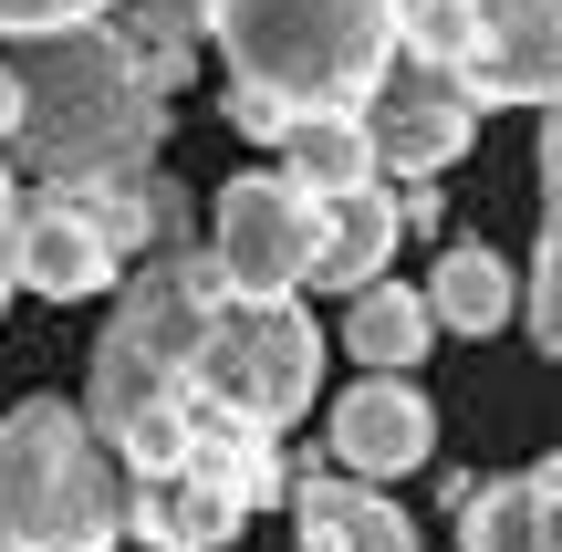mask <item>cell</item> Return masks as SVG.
Here are the masks:
<instances>
[{
    "mask_svg": "<svg viewBox=\"0 0 562 552\" xmlns=\"http://www.w3.org/2000/svg\"><path fill=\"white\" fill-rule=\"evenodd\" d=\"M11 229H21V209H11V167H0V303H11Z\"/></svg>",
    "mask_w": 562,
    "mask_h": 552,
    "instance_id": "obj_24",
    "label": "cell"
},
{
    "mask_svg": "<svg viewBox=\"0 0 562 552\" xmlns=\"http://www.w3.org/2000/svg\"><path fill=\"white\" fill-rule=\"evenodd\" d=\"M531 345L562 365V104L542 115V271H531Z\"/></svg>",
    "mask_w": 562,
    "mask_h": 552,
    "instance_id": "obj_18",
    "label": "cell"
},
{
    "mask_svg": "<svg viewBox=\"0 0 562 552\" xmlns=\"http://www.w3.org/2000/svg\"><path fill=\"white\" fill-rule=\"evenodd\" d=\"M459 552H552L542 491H531V480H480V491L459 500Z\"/></svg>",
    "mask_w": 562,
    "mask_h": 552,
    "instance_id": "obj_19",
    "label": "cell"
},
{
    "mask_svg": "<svg viewBox=\"0 0 562 552\" xmlns=\"http://www.w3.org/2000/svg\"><path fill=\"white\" fill-rule=\"evenodd\" d=\"M313 375H323V334H313L302 303H229L220 324L199 334L188 396L209 407V428L281 438L302 407H313Z\"/></svg>",
    "mask_w": 562,
    "mask_h": 552,
    "instance_id": "obj_5",
    "label": "cell"
},
{
    "mask_svg": "<svg viewBox=\"0 0 562 552\" xmlns=\"http://www.w3.org/2000/svg\"><path fill=\"white\" fill-rule=\"evenodd\" d=\"M104 32H115V53L136 63L157 94H178V83L199 74V42L220 32V0H125Z\"/></svg>",
    "mask_w": 562,
    "mask_h": 552,
    "instance_id": "obj_13",
    "label": "cell"
},
{
    "mask_svg": "<svg viewBox=\"0 0 562 552\" xmlns=\"http://www.w3.org/2000/svg\"><path fill=\"white\" fill-rule=\"evenodd\" d=\"M21 74V157L42 188H94V178H146L167 136V94L115 53V32H53L11 53Z\"/></svg>",
    "mask_w": 562,
    "mask_h": 552,
    "instance_id": "obj_1",
    "label": "cell"
},
{
    "mask_svg": "<svg viewBox=\"0 0 562 552\" xmlns=\"http://www.w3.org/2000/svg\"><path fill=\"white\" fill-rule=\"evenodd\" d=\"M427 345H438V313H427V292L375 282V292H355V303H344V354H355L364 375H406Z\"/></svg>",
    "mask_w": 562,
    "mask_h": 552,
    "instance_id": "obj_17",
    "label": "cell"
},
{
    "mask_svg": "<svg viewBox=\"0 0 562 552\" xmlns=\"http://www.w3.org/2000/svg\"><path fill=\"white\" fill-rule=\"evenodd\" d=\"M220 63L281 115H364L406 63V0H220Z\"/></svg>",
    "mask_w": 562,
    "mask_h": 552,
    "instance_id": "obj_2",
    "label": "cell"
},
{
    "mask_svg": "<svg viewBox=\"0 0 562 552\" xmlns=\"http://www.w3.org/2000/svg\"><path fill=\"white\" fill-rule=\"evenodd\" d=\"M292 532H302V552H417V521L375 480H344V470L292 480Z\"/></svg>",
    "mask_w": 562,
    "mask_h": 552,
    "instance_id": "obj_12",
    "label": "cell"
},
{
    "mask_svg": "<svg viewBox=\"0 0 562 552\" xmlns=\"http://www.w3.org/2000/svg\"><path fill=\"white\" fill-rule=\"evenodd\" d=\"M0 146H21V74L0 63Z\"/></svg>",
    "mask_w": 562,
    "mask_h": 552,
    "instance_id": "obj_25",
    "label": "cell"
},
{
    "mask_svg": "<svg viewBox=\"0 0 562 552\" xmlns=\"http://www.w3.org/2000/svg\"><path fill=\"white\" fill-rule=\"evenodd\" d=\"M531 491H542V532H552V552H562V449L531 470Z\"/></svg>",
    "mask_w": 562,
    "mask_h": 552,
    "instance_id": "obj_23",
    "label": "cell"
},
{
    "mask_svg": "<svg viewBox=\"0 0 562 552\" xmlns=\"http://www.w3.org/2000/svg\"><path fill=\"white\" fill-rule=\"evenodd\" d=\"M427 449H438V407H427L406 375H364V386H344L334 396V459H344V480H406V470H427Z\"/></svg>",
    "mask_w": 562,
    "mask_h": 552,
    "instance_id": "obj_9",
    "label": "cell"
},
{
    "mask_svg": "<svg viewBox=\"0 0 562 552\" xmlns=\"http://www.w3.org/2000/svg\"><path fill=\"white\" fill-rule=\"evenodd\" d=\"M364 136H375V167L438 178V167H459L469 136H480V94H469L459 74H438V63L406 53L396 74L375 83V104H364Z\"/></svg>",
    "mask_w": 562,
    "mask_h": 552,
    "instance_id": "obj_7",
    "label": "cell"
},
{
    "mask_svg": "<svg viewBox=\"0 0 562 552\" xmlns=\"http://www.w3.org/2000/svg\"><path fill=\"white\" fill-rule=\"evenodd\" d=\"M396 229H406V209L385 199V188H364V199H334L323 209V261H313V292H375L385 282V261H396Z\"/></svg>",
    "mask_w": 562,
    "mask_h": 552,
    "instance_id": "obj_14",
    "label": "cell"
},
{
    "mask_svg": "<svg viewBox=\"0 0 562 552\" xmlns=\"http://www.w3.org/2000/svg\"><path fill=\"white\" fill-rule=\"evenodd\" d=\"M209 261H220L229 303H292L323 261V199H302L292 178L250 167L220 188V219H209Z\"/></svg>",
    "mask_w": 562,
    "mask_h": 552,
    "instance_id": "obj_6",
    "label": "cell"
},
{
    "mask_svg": "<svg viewBox=\"0 0 562 552\" xmlns=\"http://www.w3.org/2000/svg\"><path fill=\"white\" fill-rule=\"evenodd\" d=\"M469 94L480 104H562V0H480V42H469Z\"/></svg>",
    "mask_w": 562,
    "mask_h": 552,
    "instance_id": "obj_8",
    "label": "cell"
},
{
    "mask_svg": "<svg viewBox=\"0 0 562 552\" xmlns=\"http://www.w3.org/2000/svg\"><path fill=\"white\" fill-rule=\"evenodd\" d=\"M220 313H229V282H220L209 250H167L157 271H136L115 292V324L94 334V375H83V417H94L104 449L157 407H199L188 365H199V334Z\"/></svg>",
    "mask_w": 562,
    "mask_h": 552,
    "instance_id": "obj_4",
    "label": "cell"
},
{
    "mask_svg": "<svg viewBox=\"0 0 562 552\" xmlns=\"http://www.w3.org/2000/svg\"><path fill=\"white\" fill-rule=\"evenodd\" d=\"M240 521H250V500L209 459H188L178 480H136V500H125V532L157 552H220V542H240Z\"/></svg>",
    "mask_w": 562,
    "mask_h": 552,
    "instance_id": "obj_11",
    "label": "cell"
},
{
    "mask_svg": "<svg viewBox=\"0 0 562 552\" xmlns=\"http://www.w3.org/2000/svg\"><path fill=\"white\" fill-rule=\"evenodd\" d=\"M125 459L63 396H21L0 417V552H115L125 542Z\"/></svg>",
    "mask_w": 562,
    "mask_h": 552,
    "instance_id": "obj_3",
    "label": "cell"
},
{
    "mask_svg": "<svg viewBox=\"0 0 562 552\" xmlns=\"http://www.w3.org/2000/svg\"><path fill=\"white\" fill-rule=\"evenodd\" d=\"M115 271H125V250L104 240L74 199L42 188V199L21 209V229H11V282L21 292H42V303H83V292H115Z\"/></svg>",
    "mask_w": 562,
    "mask_h": 552,
    "instance_id": "obj_10",
    "label": "cell"
},
{
    "mask_svg": "<svg viewBox=\"0 0 562 552\" xmlns=\"http://www.w3.org/2000/svg\"><path fill=\"white\" fill-rule=\"evenodd\" d=\"M125 0H0V32L11 42H53V32H104Z\"/></svg>",
    "mask_w": 562,
    "mask_h": 552,
    "instance_id": "obj_21",
    "label": "cell"
},
{
    "mask_svg": "<svg viewBox=\"0 0 562 552\" xmlns=\"http://www.w3.org/2000/svg\"><path fill=\"white\" fill-rule=\"evenodd\" d=\"M469 42H480V0H406V53L469 74Z\"/></svg>",
    "mask_w": 562,
    "mask_h": 552,
    "instance_id": "obj_20",
    "label": "cell"
},
{
    "mask_svg": "<svg viewBox=\"0 0 562 552\" xmlns=\"http://www.w3.org/2000/svg\"><path fill=\"white\" fill-rule=\"evenodd\" d=\"M427 313H438V334H501L510 313H521V282H510L501 250L448 240V250H438V271H427Z\"/></svg>",
    "mask_w": 562,
    "mask_h": 552,
    "instance_id": "obj_16",
    "label": "cell"
},
{
    "mask_svg": "<svg viewBox=\"0 0 562 552\" xmlns=\"http://www.w3.org/2000/svg\"><path fill=\"white\" fill-rule=\"evenodd\" d=\"M281 178L302 188V199H364L375 188V136H364V115H302L292 136H281Z\"/></svg>",
    "mask_w": 562,
    "mask_h": 552,
    "instance_id": "obj_15",
    "label": "cell"
},
{
    "mask_svg": "<svg viewBox=\"0 0 562 552\" xmlns=\"http://www.w3.org/2000/svg\"><path fill=\"white\" fill-rule=\"evenodd\" d=\"M220 115L240 125V136H261V146H281V136H292V115H281L271 94H240V83H229V104H220Z\"/></svg>",
    "mask_w": 562,
    "mask_h": 552,
    "instance_id": "obj_22",
    "label": "cell"
}]
</instances>
